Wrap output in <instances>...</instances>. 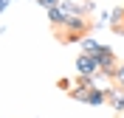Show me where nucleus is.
<instances>
[{"instance_id":"1","label":"nucleus","mask_w":124,"mask_h":118,"mask_svg":"<svg viewBox=\"0 0 124 118\" xmlns=\"http://www.w3.org/2000/svg\"><path fill=\"white\" fill-rule=\"evenodd\" d=\"M87 31H90V20H87L85 14H79V17H68L65 25L56 28V37H59L62 42H82V39L87 37Z\"/></svg>"},{"instance_id":"2","label":"nucleus","mask_w":124,"mask_h":118,"mask_svg":"<svg viewBox=\"0 0 124 118\" xmlns=\"http://www.w3.org/2000/svg\"><path fill=\"white\" fill-rule=\"evenodd\" d=\"M96 65H99V73L104 79H113V73H116V68H118V56H116V51L110 45H99V51H96Z\"/></svg>"},{"instance_id":"3","label":"nucleus","mask_w":124,"mask_h":118,"mask_svg":"<svg viewBox=\"0 0 124 118\" xmlns=\"http://www.w3.org/2000/svg\"><path fill=\"white\" fill-rule=\"evenodd\" d=\"M73 68H76V76H96L99 73V65H96V56L93 54H79Z\"/></svg>"},{"instance_id":"4","label":"nucleus","mask_w":124,"mask_h":118,"mask_svg":"<svg viewBox=\"0 0 124 118\" xmlns=\"http://www.w3.org/2000/svg\"><path fill=\"white\" fill-rule=\"evenodd\" d=\"M107 104L116 115H124V87H107Z\"/></svg>"},{"instance_id":"5","label":"nucleus","mask_w":124,"mask_h":118,"mask_svg":"<svg viewBox=\"0 0 124 118\" xmlns=\"http://www.w3.org/2000/svg\"><path fill=\"white\" fill-rule=\"evenodd\" d=\"M85 104H90V107H101V104H107V87H93V90H87L85 96Z\"/></svg>"},{"instance_id":"6","label":"nucleus","mask_w":124,"mask_h":118,"mask_svg":"<svg viewBox=\"0 0 124 118\" xmlns=\"http://www.w3.org/2000/svg\"><path fill=\"white\" fill-rule=\"evenodd\" d=\"M48 20H51V25H54V31H56V28H62V25H65L68 14H65V11L59 8V3H56L54 8H48Z\"/></svg>"},{"instance_id":"7","label":"nucleus","mask_w":124,"mask_h":118,"mask_svg":"<svg viewBox=\"0 0 124 118\" xmlns=\"http://www.w3.org/2000/svg\"><path fill=\"white\" fill-rule=\"evenodd\" d=\"M107 25L116 31L118 25H124V6H116V8H110L107 11Z\"/></svg>"},{"instance_id":"8","label":"nucleus","mask_w":124,"mask_h":118,"mask_svg":"<svg viewBox=\"0 0 124 118\" xmlns=\"http://www.w3.org/2000/svg\"><path fill=\"white\" fill-rule=\"evenodd\" d=\"M99 39H93V37H85L82 39V42H79V54H96V51H99Z\"/></svg>"},{"instance_id":"9","label":"nucleus","mask_w":124,"mask_h":118,"mask_svg":"<svg viewBox=\"0 0 124 118\" xmlns=\"http://www.w3.org/2000/svg\"><path fill=\"white\" fill-rule=\"evenodd\" d=\"M73 87H76V90H93V87H96V82H93V76H76V82H73Z\"/></svg>"},{"instance_id":"10","label":"nucleus","mask_w":124,"mask_h":118,"mask_svg":"<svg viewBox=\"0 0 124 118\" xmlns=\"http://www.w3.org/2000/svg\"><path fill=\"white\" fill-rule=\"evenodd\" d=\"M113 82H116V87H124V62H118L116 73H113Z\"/></svg>"},{"instance_id":"11","label":"nucleus","mask_w":124,"mask_h":118,"mask_svg":"<svg viewBox=\"0 0 124 118\" xmlns=\"http://www.w3.org/2000/svg\"><path fill=\"white\" fill-rule=\"evenodd\" d=\"M56 87H59V90H65V93H70L73 82H70V79H59V82H56Z\"/></svg>"},{"instance_id":"12","label":"nucleus","mask_w":124,"mask_h":118,"mask_svg":"<svg viewBox=\"0 0 124 118\" xmlns=\"http://www.w3.org/2000/svg\"><path fill=\"white\" fill-rule=\"evenodd\" d=\"M34 3H37V6H42V8L48 11V8H54L56 3H59V0H34Z\"/></svg>"},{"instance_id":"13","label":"nucleus","mask_w":124,"mask_h":118,"mask_svg":"<svg viewBox=\"0 0 124 118\" xmlns=\"http://www.w3.org/2000/svg\"><path fill=\"white\" fill-rule=\"evenodd\" d=\"M6 8H8V3H6V0H0V14H3Z\"/></svg>"},{"instance_id":"14","label":"nucleus","mask_w":124,"mask_h":118,"mask_svg":"<svg viewBox=\"0 0 124 118\" xmlns=\"http://www.w3.org/2000/svg\"><path fill=\"white\" fill-rule=\"evenodd\" d=\"M116 34H124V25H118V28H116Z\"/></svg>"},{"instance_id":"15","label":"nucleus","mask_w":124,"mask_h":118,"mask_svg":"<svg viewBox=\"0 0 124 118\" xmlns=\"http://www.w3.org/2000/svg\"><path fill=\"white\" fill-rule=\"evenodd\" d=\"M6 3H11V0H6Z\"/></svg>"}]
</instances>
